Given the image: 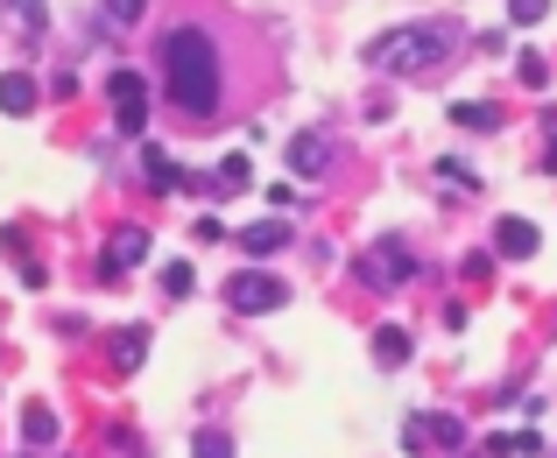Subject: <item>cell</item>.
I'll return each instance as SVG.
<instances>
[{"instance_id": "cell-1", "label": "cell", "mask_w": 557, "mask_h": 458, "mask_svg": "<svg viewBox=\"0 0 557 458\" xmlns=\"http://www.w3.org/2000/svg\"><path fill=\"white\" fill-rule=\"evenodd\" d=\"M163 85H170V99H177L184 113H212V99H219V57H212V36H198V28H177V36L163 42Z\"/></svg>"}, {"instance_id": "cell-2", "label": "cell", "mask_w": 557, "mask_h": 458, "mask_svg": "<svg viewBox=\"0 0 557 458\" xmlns=\"http://www.w3.org/2000/svg\"><path fill=\"white\" fill-rule=\"evenodd\" d=\"M445 50H451V28H403V36H381L368 57L374 64H395V71H431Z\"/></svg>"}, {"instance_id": "cell-6", "label": "cell", "mask_w": 557, "mask_h": 458, "mask_svg": "<svg viewBox=\"0 0 557 458\" xmlns=\"http://www.w3.org/2000/svg\"><path fill=\"white\" fill-rule=\"evenodd\" d=\"M240 247H247L255 261H269V255H283V247H289V226H283V219H261V226L240 233Z\"/></svg>"}, {"instance_id": "cell-16", "label": "cell", "mask_w": 557, "mask_h": 458, "mask_svg": "<svg viewBox=\"0 0 557 458\" xmlns=\"http://www.w3.org/2000/svg\"><path fill=\"white\" fill-rule=\"evenodd\" d=\"M141 346H149V332L127 324V332H121V367H141Z\"/></svg>"}, {"instance_id": "cell-18", "label": "cell", "mask_w": 557, "mask_h": 458, "mask_svg": "<svg viewBox=\"0 0 557 458\" xmlns=\"http://www.w3.org/2000/svg\"><path fill=\"white\" fill-rule=\"evenodd\" d=\"M163 289H170V297H184V289H190V269H184V261H163Z\"/></svg>"}, {"instance_id": "cell-12", "label": "cell", "mask_w": 557, "mask_h": 458, "mask_svg": "<svg viewBox=\"0 0 557 458\" xmlns=\"http://www.w3.org/2000/svg\"><path fill=\"white\" fill-rule=\"evenodd\" d=\"M374 360L381 367H403L409 360V332H395V324H388V332H374Z\"/></svg>"}, {"instance_id": "cell-10", "label": "cell", "mask_w": 557, "mask_h": 458, "mask_svg": "<svg viewBox=\"0 0 557 458\" xmlns=\"http://www.w3.org/2000/svg\"><path fill=\"white\" fill-rule=\"evenodd\" d=\"M0 107H8V113H28V107H36V78L8 71V78H0Z\"/></svg>"}, {"instance_id": "cell-4", "label": "cell", "mask_w": 557, "mask_h": 458, "mask_svg": "<svg viewBox=\"0 0 557 458\" xmlns=\"http://www.w3.org/2000/svg\"><path fill=\"white\" fill-rule=\"evenodd\" d=\"M226 304H233V310H247V318H261V310L283 304V283H275V275H255V269H247V275H233V283H226Z\"/></svg>"}, {"instance_id": "cell-17", "label": "cell", "mask_w": 557, "mask_h": 458, "mask_svg": "<svg viewBox=\"0 0 557 458\" xmlns=\"http://www.w3.org/2000/svg\"><path fill=\"white\" fill-rule=\"evenodd\" d=\"M451 121L459 127H494V107H473V99H466V107H451Z\"/></svg>"}, {"instance_id": "cell-7", "label": "cell", "mask_w": 557, "mask_h": 458, "mask_svg": "<svg viewBox=\"0 0 557 458\" xmlns=\"http://www.w3.org/2000/svg\"><path fill=\"white\" fill-rule=\"evenodd\" d=\"M141 255H149V233H141V226H121V233H113V247H107V275L135 269Z\"/></svg>"}, {"instance_id": "cell-11", "label": "cell", "mask_w": 557, "mask_h": 458, "mask_svg": "<svg viewBox=\"0 0 557 458\" xmlns=\"http://www.w3.org/2000/svg\"><path fill=\"white\" fill-rule=\"evenodd\" d=\"M141 170H149V184H156V190H184V170H177V162H170L163 149L141 156Z\"/></svg>"}, {"instance_id": "cell-8", "label": "cell", "mask_w": 557, "mask_h": 458, "mask_svg": "<svg viewBox=\"0 0 557 458\" xmlns=\"http://www.w3.org/2000/svg\"><path fill=\"white\" fill-rule=\"evenodd\" d=\"M325 162H332V141L325 135H297V141H289V170H297V176H318Z\"/></svg>"}, {"instance_id": "cell-21", "label": "cell", "mask_w": 557, "mask_h": 458, "mask_svg": "<svg viewBox=\"0 0 557 458\" xmlns=\"http://www.w3.org/2000/svg\"><path fill=\"white\" fill-rule=\"evenodd\" d=\"M437 176H445L451 190H473V170H466V162H445V170H437Z\"/></svg>"}, {"instance_id": "cell-14", "label": "cell", "mask_w": 557, "mask_h": 458, "mask_svg": "<svg viewBox=\"0 0 557 458\" xmlns=\"http://www.w3.org/2000/svg\"><path fill=\"white\" fill-rule=\"evenodd\" d=\"M22 437H28V445H50V437H57V417H50V409H28V417H22Z\"/></svg>"}, {"instance_id": "cell-22", "label": "cell", "mask_w": 557, "mask_h": 458, "mask_svg": "<svg viewBox=\"0 0 557 458\" xmlns=\"http://www.w3.org/2000/svg\"><path fill=\"white\" fill-rule=\"evenodd\" d=\"M14 14H22V28H42V0H8Z\"/></svg>"}, {"instance_id": "cell-9", "label": "cell", "mask_w": 557, "mask_h": 458, "mask_svg": "<svg viewBox=\"0 0 557 458\" xmlns=\"http://www.w3.org/2000/svg\"><path fill=\"white\" fill-rule=\"evenodd\" d=\"M494 247L516 255V261H530L536 255V226H530V219H502V226H494Z\"/></svg>"}, {"instance_id": "cell-20", "label": "cell", "mask_w": 557, "mask_h": 458, "mask_svg": "<svg viewBox=\"0 0 557 458\" xmlns=\"http://www.w3.org/2000/svg\"><path fill=\"white\" fill-rule=\"evenodd\" d=\"M141 8H149V0H107L113 22H141Z\"/></svg>"}, {"instance_id": "cell-3", "label": "cell", "mask_w": 557, "mask_h": 458, "mask_svg": "<svg viewBox=\"0 0 557 458\" xmlns=\"http://www.w3.org/2000/svg\"><path fill=\"white\" fill-rule=\"evenodd\" d=\"M360 275H368L374 289H395V283H409V275H417V255H409V247H395V240H374L368 255H360Z\"/></svg>"}, {"instance_id": "cell-5", "label": "cell", "mask_w": 557, "mask_h": 458, "mask_svg": "<svg viewBox=\"0 0 557 458\" xmlns=\"http://www.w3.org/2000/svg\"><path fill=\"white\" fill-rule=\"evenodd\" d=\"M107 92L121 99V135H141V121H149V113H141V78H135V71H113Z\"/></svg>"}, {"instance_id": "cell-15", "label": "cell", "mask_w": 557, "mask_h": 458, "mask_svg": "<svg viewBox=\"0 0 557 458\" xmlns=\"http://www.w3.org/2000/svg\"><path fill=\"white\" fill-rule=\"evenodd\" d=\"M544 14H550V0H508V22L516 28H536Z\"/></svg>"}, {"instance_id": "cell-19", "label": "cell", "mask_w": 557, "mask_h": 458, "mask_svg": "<svg viewBox=\"0 0 557 458\" xmlns=\"http://www.w3.org/2000/svg\"><path fill=\"white\" fill-rule=\"evenodd\" d=\"M198 458H233V445L219 431H198Z\"/></svg>"}, {"instance_id": "cell-13", "label": "cell", "mask_w": 557, "mask_h": 458, "mask_svg": "<svg viewBox=\"0 0 557 458\" xmlns=\"http://www.w3.org/2000/svg\"><path fill=\"white\" fill-rule=\"evenodd\" d=\"M212 190H219V198H233V190H247V156H226V162H219Z\"/></svg>"}]
</instances>
